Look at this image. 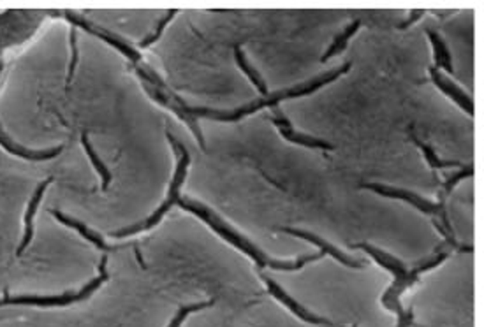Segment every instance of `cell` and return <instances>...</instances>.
Instances as JSON below:
<instances>
[{
	"label": "cell",
	"mask_w": 484,
	"mask_h": 327,
	"mask_svg": "<svg viewBox=\"0 0 484 327\" xmlns=\"http://www.w3.org/2000/svg\"><path fill=\"white\" fill-rule=\"evenodd\" d=\"M352 246L368 253L379 266H382L384 270H387L393 274V284H391V287L384 292V295L380 298V302H382L384 308L389 309L391 313L396 315V326L394 327H421L417 326L416 320H414L412 309H405L403 306H401L400 298L405 291L412 288L420 281L421 273L441 266V264L448 259V253H437L435 257H430V259L423 260V263L416 264V266L408 267L407 264L401 263L400 259H396L394 256L377 249V246H373V244L370 243H356L352 244Z\"/></svg>",
	"instance_id": "cell-1"
},
{
	"label": "cell",
	"mask_w": 484,
	"mask_h": 327,
	"mask_svg": "<svg viewBox=\"0 0 484 327\" xmlns=\"http://www.w3.org/2000/svg\"><path fill=\"white\" fill-rule=\"evenodd\" d=\"M180 208L187 209V211L194 213L195 216H199V218L202 220L205 223H208V225L212 227V230H215V232L219 234L221 237H224L226 241H229V243L233 244V246H236L238 250H242L245 256H249L250 259L254 260V263L257 264V267L259 270H277V271H296V270H301L303 266H307L308 263H315V260L322 259V257L326 256V253L322 252H317V253H312V256H305V257H300V259L296 260H279V259H271V257H268L266 253L263 252V250L257 246V244H254L252 241L247 239L243 234H240L238 230L233 229L231 225H229L228 222H224V220L221 218V216L217 215L215 211H212L208 206H205L202 202L199 201H192V199L188 197H184V199H178L177 202Z\"/></svg>",
	"instance_id": "cell-2"
},
{
	"label": "cell",
	"mask_w": 484,
	"mask_h": 327,
	"mask_svg": "<svg viewBox=\"0 0 484 327\" xmlns=\"http://www.w3.org/2000/svg\"><path fill=\"white\" fill-rule=\"evenodd\" d=\"M351 65H352V62H345V64L340 65V67L333 69V71H329V72H326V74L319 76V78L312 79V81H308V83L298 85V87H293V88H286V90L279 92V94H270L268 97L257 99V101L249 102V104H243L242 108L233 109V111H217V109L191 108V106L185 104V102H180V106L185 109V113H187V115L192 116V118L202 116V118H212V120H217V122H238V120L245 118V116L252 115V113L259 111V109H263V108H275V106L279 104L280 101H284V99L303 97V95L314 94V92L319 90L321 87L331 83V81H335L336 78H340V76L345 74V72L351 69Z\"/></svg>",
	"instance_id": "cell-3"
},
{
	"label": "cell",
	"mask_w": 484,
	"mask_h": 327,
	"mask_svg": "<svg viewBox=\"0 0 484 327\" xmlns=\"http://www.w3.org/2000/svg\"><path fill=\"white\" fill-rule=\"evenodd\" d=\"M363 188H368V190L377 192V194H380V195H386V197L401 199V201L408 202V204H412L416 209L423 211L424 215L430 216L434 225L437 227L438 232L445 237V241L451 244L452 249L459 250V252H463V250L470 252V250H472V249H465V246H459V244L456 243L455 234H452V225L448 218V211H445V204L428 201V199L421 197V195L414 194V192L407 190V188L389 187V185H382V183H365L363 185Z\"/></svg>",
	"instance_id": "cell-4"
},
{
	"label": "cell",
	"mask_w": 484,
	"mask_h": 327,
	"mask_svg": "<svg viewBox=\"0 0 484 327\" xmlns=\"http://www.w3.org/2000/svg\"><path fill=\"white\" fill-rule=\"evenodd\" d=\"M167 139H170L171 148H173L174 155H177V169H174V176H173V181H171L170 194H167L166 201H164L163 206H160V208L157 209L150 218H146L145 222L134 223V225L125 227V229L115 230V232H111L113 237H127V236H132V234L141 232V230L152 229V227L157 225V223L163 220V216L166 215V213L170 211L174 204H177L178 199H180V188L184 187V181H185V178H187V169H188V164H191V155H188L187 148H185L180 141H177V137H174L173 134L167 132Z\"/></svg>",
	"instance_id": "cell-5"
},
{
	"label": "cell",
	"mask_w": 484,
	"mask_h": 327,
	"mask_svg": "<svg viewBox=\"0 0 484 327\" xmlns=\"http://www.w3.org/2000/svg\"><path fill=\"white\" fill-rule=\"evenodd\" d=\"M106 263H108V257H102L101 260V274H99L95 280H92L87 287L83 288L78 294H64V295H51V298H39V295H22V298H9L6 295L2 301H0V306L6 305H30V306H65L71 305V302H78V301H85L88 295L92 294L94 291H97L106 280H108V273H106Z\"/></svg>",
	"instance_id": "cell-6"
},
{
	"label": "cell",
	"mask_w": 484,
	"mask_h": 327,
	"mask_svg": "<svg viewBox=\"0 0 484 327\" xmlns=\"http://www.w3.org/2000/svg\"><path fill=\"white\" fill-rule=\"evenodd\" d=\"M261 280L266 284V287H268V292H270L271 295H273L275 299L279 302H282L284 306H286L287 309H289L293 315H296L298 319H301L303 322H307V323H310V326H324V327H343V326H338V323H335V322H331V320H328V319H324V316H321V315H317V313H314V312H310V309H307L305 308L301 302H298L296 299L294 298H291L289 294H287L286 291H284L282 287H280L279 284L275 280H271L270 277H266V274H261Z\"/></svg>",
	"instance_id": "cell-7"
},
{
	"label": "cell",
	"mask_w": 484,
	"mask_h": 327,
	"mask_svg": "<svg viewBox=\"0 0 484 327\" xmlns=\"http://www.w3.org/2000/svg\"><path fill=\"white\" fill-rule=\"evenodd\" d=\"M141 83H143V87H145L146 94H148L150 97L153 99V101L159 102V104L163 106V108H166V109H170V111H173L174 115H177L178 118L181 120V122L187 123L188 129L192 130V134H194V137H195V139H198L199 146L205 148V137H202L201 127L198 125V120L192 118L191 115H187V113H185V109L181 108V106H180L181 99H178V101L174 102L173 99H171L170 95L166 94V92H163L159 87H155V85L150 83V81H146V79H141Z\"/></svg>",
	"instance_id": "cell-8"
},
{
	"label": "cell",
	"mask_w": 484,
	"mask_h": 327,
	"mask_svg": "<svg viewBox=\"0 0 484 327\" xmlns=\"http://www.w3.org/2000/svg\"><path fill=\"white\" fill-rule=\"evenodd\" d=\"M271 109H273V116H271V120H273V123L277 125L279 132L282 134V137H286L287 141H291V143H296V144H300V146H305V148H317V150H335V146H333L331 143H328V141L319 139V137H314V136H307V134L294 130L293 123L287 120V116L284 115L282 109H280L279 106H275V108H271Z\"/></svg>",
	"instance_id": "cell-9"
},
{
	"label": "cell",
	"mask_w": 484,
	"mask_h": 327,
	"mask_svg": "<svg viewBox=\"0 0 484 327\" xmlns=\"http://www.w3.org/2000/svg\"><path fill=\"white\" fill-rule=\"evenodd\" d=\"M430 78H431V81H434L435 87H437L442 94L448 95L451 101H455L456 104H458L459 108L466 113V115L473 116V102H472V99L469 97V94H465V90H462L458 85L452 83L448 76L442 74V72L435 67H430Z\"/></svg>",
	"instance_id": "cell-10"
},
{
	"label": "cell",
	"mask_w": 484,
	"mask_h": 327,
	"mask_svg": "<svg viewBox=\"0 0 484 327\" xmlns=\"http://www.w3.org/2000/svg\"><path fill=\"white\" fill-rule=\"evenodd\" d=\"M284 232L287 234H293V236H298L301 237V239H307L310 241L312 244H315V246H319L321 249L322 253H326V256H331L333 259H336L338 263H342L343 266L347 267H354V270H359V267H363V263H359V260H354L352 257L345 256V253L342 252V250H338L335 246V244H331L329 241L322 239L321 236H317V234L314 232H308V230H301V229H291V227H284Z\"/></svg>",
	"instance_id": "cell-11"
},
{
	"label": "cell",
	"mask_w": 484,
	"mask_h": 327,
	"mask_svg": "<svg viewBox=\"0 0 484 327\" xmlns=\"http://www.w3.org/2000/svg\"><path fill=\"white\" fill-rule=\"evenodd\" d=\"M51 183H53V178H46V180H44L43 183H41L39 187L36 188L32 199H30L29 208H27V213H25V227H23V239H22V244H20V249H18V256H22V253L25 252L27 246H29L30 241H32L34 218H36V211H37V208H39V202L43 201L44 192H46V188L50 187Z\"/></svg>",
	"instance_id": "cell-12"
},
{
	"label": "cell",
	"mask_w": 484,
	"mask_h": 327,
	"mask_svg": "<svg viewBox=\"0 0 484 327\" xmlns=\"http://www.w3.org/2000/svg\"><path fill=\"white\" fill-rule=\"evenodd\" d=\"M0 146H4L9 153L16 155V157L27 158V160H50V158H55L62 150H64V146H58V148H53V150H46V151L27 150L25 146L16 144L15 141H13L2 129H0Z\"/></svg>",
	"instance_id": "cell-13"
},
{
	"label": "cell",
	"mask_w": 484,
	"mask_h": 327,
	"mask_svg": "<svg viewBox=\"0 0 484 327\" xmlns=\"http://www.w3.org/2000/svg\"><path fill=\"white\" fill-rule=\"evenodd\" d=\"M51 215L55 216V218L58 220V222H62L64 225H67V227H71V229H74V230H78V232L81 234V236L85 237V239H88L90 243H94L97 249H101V250H111L108 246V244L104 243V239H102L101 236H99L95 230H92L90 227H87L85 223H81L80 220H74V218H71V216H67V215H64V213H60V211H57V209H51Z\"/></svg>",
	"instance_id": "cell-14"
},
{
	"label": "cell",
	"mask_w": 484,
	"mask_h": 327,
	"mask_svg": "<svg viewBox=\"0 0 484 327\" xmlns=\"http://www.w3.org/2000/svg\"><path fill=\"white\" fill-rule=\"evenodd\" d=\"M427 34H428V37H430L431 48H434V57H435L434 67L438 69V71L444 69L448 74H452V71H455V67H452V58H451V53H449L448 46H445L444 39H442V37L431 29H427Z\"/></svg>",
	"instance_id": "cell-15"
},
{
	"label": "cell",
	"mask_w": 484,
	"mask_h": 327,
	"mask_svg": "<svg viewBox=\"0 0 484 327\" xmlns=\"http://www.w3.org/2000/svg\"><path fill=\"white\" fill-rule=\"evenodd\" d=\"M235 58H236V64H238V67L242 69L243 72L247 74V78L250 79V83L254 85V87L259 90V94L263 95V97H268V85H266V81H264V78L263 76L259 74V71L257 69H254L252 65H250V62L247 60V57H245V53H243V50L240 46H236L235 48Z\"/></svg>",
	"instance_id": "cell-16"
},
{
	"label": "cell",
	"mask_w": 484,
	"mask_h": 327,
	"mask_svg": "<svg viewBox=\"0 0 484 327\" xmlns=\"http://www.w3.org/2000/svg\"><path fill=\"white\" fill-rule=\"evenodd\" d=\"M359 27H361V22H359V20H354L352 23H349V25L343 29V32L338 34V36L335 37V41L331 43V46H329L328 50H326V53L321 57L322 64H324V62H328L329 58L335 57V55L342 53V51L347 48L349 39H351V37L359 30Z\"/></svg>",
	"instance_id": "cell-17"
},
{
	"label": "cell",
	"mask_w": 484,
	"mask_h": 327,
	"mask_svg": "<svg viewBox=\"0 0 484 327\" xmlns=\"http://www.w3.org/2000/svg\"><path fill=\"white\" fill-rule=\"evenodd\" d=\"M81 144H83L85 151H87L88 158H90L92 166L95 167V171H97L99 176H101L102 190H108L109 183H111V180H113V176H111V173H109V171H108V167L104 166V162H102L101 158H99V155L95 153V150H94V146H92L90 139H88V134L87 132L81 134Z\"/></svg>",
	"instance_id": "cell-18"
},
{
	"label": "cell",
	"mask_w": 484,
	"mask_h": 327,
	"mask_svg": "<svg viewBox=\"0 0 484 327\" xmlns=\"http://www.w3.org/2000/svg\"><path fill=\"white\" fill-rule=\"evenodd\" d=\"M410 136H412V139H414V143H416L417 146H420V150L423 151L424 158H427L428 164H430V167H431V169H434V171L445 169V167H462V164H459V162L442 160V158H438V155L435 153L434 148H431L430 144L423 143V141H421V139H417L416 134H414V132H410Z\"/></svg>",
	"instance_id": "cell-19"
},
{
	"label": "cell",
	"mask_w": 484,
	"mask_h": 327,
	"mask_svg": "<svg viewBox=\"0 0 484 327\" xmlns=\"http://www.w3.org/2000/svg\"><path fill=\"white\" fill-rule=\"evenodd\" d=\"M472 174H473V167L470 166V164L469 166H462V169H459L458 173L451 174V178H449V180L442 185L441 190H438V202H441V204H445V199H448V195L451 194L452 188H455L462 180L472 176Z\"/></svg>",
	"instance_id": "cell-20"
},
{
	"label": "cell",
	"mask_w": 484,
	"mask_h": 327,
	"mask_svg": "<svg viewBox=\"0 0 484 327\" xmlns=\"http://www.w3.org/2000/svg\"><path fill=\"white\" fill-rule=\"evenodd\" d=\"M214 305H215V299H212V301L195 302V305L181 306V308L178 309L177 315H174V319L171 320L170 326H167V327H181V323L185 322V319H187L188 315H192V313H195V312H201V309L208 308V306H214Z\"/></svg>",
	"instance_id": "cell-21"
},
{
	"label": "cell",
	"mask_w": 484,
	"mask_h": 327,
	"mask_svg": "<svg viewBox=\"0 0 484 327\" xmlns=\"http://www.w3.org/2000/svg\"><path fill=\"white\" fill-rule=\"evenodd\" d=\"M177 13H178L177 9H171V11H167V13H166V16H164V18L160 20L159 23H157V29H155V32H153V34H150V36H146L145 39H143V41H139V44H137V46H139V48H148L150 44L157 43V41L160 39V36H163L164 29H166V27H167V23H170L171 20H173L174 16H177Z\"/></svg>",
	"instance_id": "cell-22"
},
{
	"label": "cell",
	"mask_w": 484,
	"mask_h": 327,
	"mask_svg": "<svg viewBox=\"0 0 484 327\" xmlns=\"http://www.w3.org/2000/svg\"><path fill=\"white\" fill-rule=\"evenodd\" d=\"M78 60H80V51H78V32L76 27L71 29V62H69V71H67V85L73 81L74 72H76Z\"/></svg>",
	"instance_id": "cell-23"
},
{
	"label": "cell",
	"mask_w": 484,
	"mask_h": 327,
	"mask_svg": "<svg viewBox=\"0 0 484 327\" xmlns=\"http://www.w3.org/2000/svg\"><path fill=\"white\" fill-rule=\"evenodd\" d=\"M423 16H424V11H423V9H412V11H410V16H408L407 22L400 23V25H398V29H400V30L408 29V27H410V25H414V23H416V22H420V20L423 18Z\"/></svg>",
	"instance_id": "cell-24"
},
{
	"label": "cell",
	"mask_w": 484,
	"mask_h": 327,
	"mask_svg": "<svg viewBox=\"0 0 484 327\" xmlns=\"http://www.w3.org/2000/svg\"><path fill=\"white\" fill-rule=\"evenodd\" d=\"M9 15H11V11H6V13H4V15L0 16V23H2V22H6V20H8V18H9Z\"/></svg>",
	"instance_id": "cell-25"
},
{
	"label": "cell",
	"mask_w": 484,
	"mask_h": 327,
	"mask_svg": "<svg viewBox=\"0 0 484 327\" xmlns=\"http://www.w3.org/2000/svg\"><path fill=\"white\" fill-rule=\"evenodd\" d=\"M352 327H358V326H352Z\"/></svg>",
	"instance_id": "cell-26"
}]
</instances>
